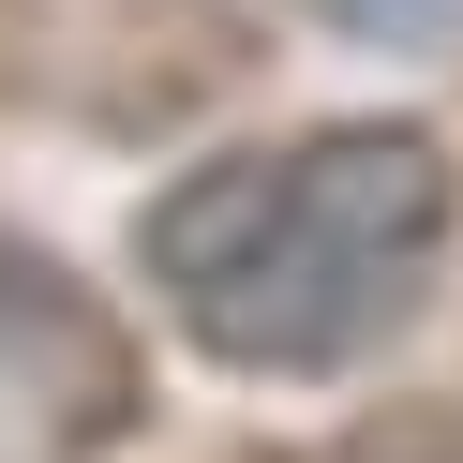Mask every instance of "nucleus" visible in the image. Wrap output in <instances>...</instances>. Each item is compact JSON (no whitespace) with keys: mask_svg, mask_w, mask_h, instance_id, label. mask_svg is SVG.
<instances>
[{"mask_svg":"<svg viewBox=\"0 0 463 463\" xmlns=\"http://www.w3.org/2000/svg\"><path fill=\"white\" fill-rule=\"evenodd\" d=\"M463 240V165L433 120H314L284 150H210L135 210V269L194 359L329 389L419 329Z\"/></svg>","mask_w":463,"mask_h":463,"instance_id":"nucleus-1","label":"nucleus"},{"mask_svg":"<svg viewBox=\"0 0 463 463\" xmlns=\"http://www.w3.org/2000/svg\"><path fill=\"white\" fill-rule=\"evenodd\" d=\"M240 90H254L240 0H0V105H31L61 135L150 150V135H194Z\"/></svg>","mask_w":463,"mask_h":463,"instance_id":"nucleus-2","label":"nucleus"},{"mask_svg":"<svg viewBox=\"0 0 463 463\" xmlns=\"http://www.w3.org/2000/svg\"><path fill=\"white\" fill-rule=\"evenodd\" d=\"M135 419H150V359L120 299L0 224V463H105L135 449Z\"/></svg>","mask_w":463,"mask_h":463,"instance_id":"nucleus-3","label":"nucleus"},{"mask_svg":"<svg viewBox=\"0 0 463 463\" xmlns=\"http://www.w3.org/2000/svg\"><path fill=\"white\" fill-rule=\"evenodd\" d=\"M344 45H389V61H463V0H284Z\"/></svg>","mask_w":463,"mask_h":463,"instance_id":"nucleus-4","label":"nucleus"},{"mask_svg":"<svg viewBox=\"0 0 463 463\" xmlns=\"http://www.w3.org/2000/svg\"><path fill=\"white\" fill-rule=\"evenodd\" d=\"M329 463H463V419H373V433H344Z\"/></svg>","mask_w":463,"mask_h":463,"instance_id":"nucleus-5","label":"nucleus"}]
</instances>
